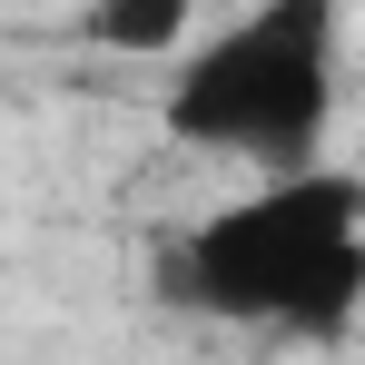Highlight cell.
<instances>
[{"instance_id": "1", "label": "cell", "mask_w": 365, "mask_h": 365, "mask_svg": "<svg viewBox=\"0 0 365 365\" xmlns=\"http://www.w3.org/2000/svg\"><path fill=\"white\" fill-rule=\"evenodd\" d=\"M356 168L297 158L247 207L207 217L187 237V297L207 316H257V326H346L365 277V217Z\"/></svg>"}, {"instance_id": "2", "label": "cell", "mask_w": 365, "mask_h": 365, "mask_svg": "<svg viewBox=\"0 0 365 365\" xmlns=\"http://www.w3.org/2000/svg\"><path fill=\"white\" fill-rule=\"evenodd\" d=\"M336 99V30L326 0H267L257 20L217 30L207 50H178V99L168 119L197 148H257L297 168L306 138L326 128Z\"/></svg>"}, {"instance_id": "3", "label": "cell", "mask_w": 365, "mask_h": 365, "mask_svg": "<svg viewBox=\"0 0 365 365\" xmlns=\"http://www.w3.org/2000/svg\"><path fill=\"white\" fill-rule=\"evenodd\" d=\"M197 10L207 0H89L79 40L109 60H178V50H197Z\"/></svg>"}]
</instances>
